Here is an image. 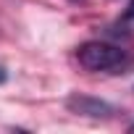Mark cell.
Here are the masks:
<instances>
[{
    "label": "cell",
    "mask_w": 134,
    "mask_h": 134,
    "mask_svg": "<svg viewBox=\"0 0 134 134\" xmlns=\"http://www.w3.org/2000/svg\"><path fill=\"white\" fill-rule=\"evenodd\" d=\"M131 131H134V126H131Z\"/></svg>",
    "instance_id": "obj_4"
},
{
    "label": "cell",
    "mask_w": 134,
    "mask_h": 134,
    "mask_svg": "<svg viewBox=\"0 0 134 134\" xmlns=\"http://www.w3.org/2000/svg\"><path fill=\"white\" fill-rule=\"evenodd\" d=\"M126 19H134V0L129 3V8H126Z\"/></svg>",
    "instance_id": "obj_2"
},
{
    "label": "cell",
    "mask_w": 134,
    "mask_h": 134,
    "mask_svg": "<svg viewBox=\"0 0 134 134\" xmlns=\"http://www.w3.org/2000/svg\"><path fill=\"white\" fill-rule=\"evenodd\" d=\"M79 63L84 66L87 71H105V74H118L124 69L131 66V58L126 50L110 45V42H84L76 50Z\"/></svg>",
    "instance_id": "obj_1"
},
{
    "label": "cell",
    "mask_w": 134,
    "mask_h": 134,
    "mask_svg": "<svg viewBox=\"0 0 134 134\" xmlns=\"http://www.w3.org/2000/svg\"><path fill=\"white\" fill-rule=\"evenodd\" d=\"M0 82H5V71L3 69H0Z\"/></svg>",
    "instance_id": "obj_3"
}]
</instances>
